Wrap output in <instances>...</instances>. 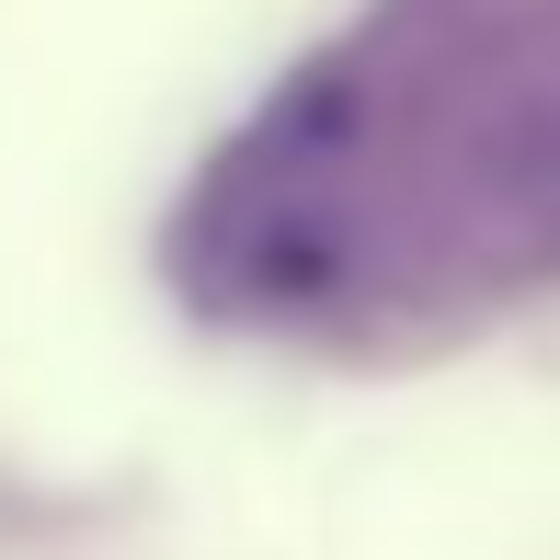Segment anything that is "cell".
<instances>
[{
  "label": "cell",
  "mask_w": 560,
  "mask_h": 560,
  "mask_svg": "<svg viewBox=\"0 0 560 560\" xmlns=\"http://www.w3.org/2000/svg\"><path fill=\"white\" fill-rule=\"evenodd\" d=\"M549 207H560V161H549Z\"/></svg>",
  "instance_id": "cell-1"
}]
</instances>
